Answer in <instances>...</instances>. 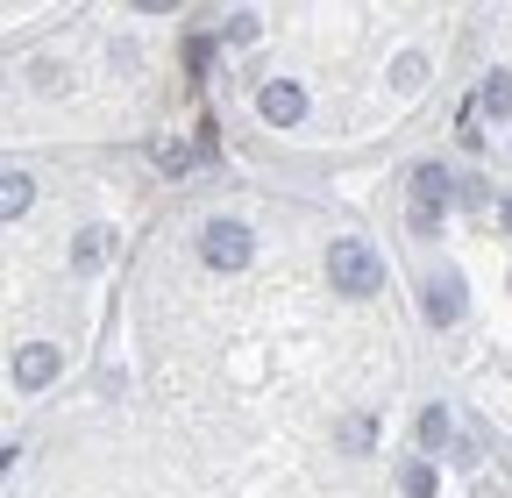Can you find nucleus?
<instances>
[{
    "instance_id": "1",
    "label": "nucleus",
    "mask_w": 512,
    "mask_h": 498,
    "mask_svg": "<svg viewBox=\"0 0 512 498\" xmlns=\"http://www.w3.org/2000/svg\"><path fill=\"white\" fill-rule=\"evenodd\" d=\"M328 278H335L349 299H363V292H377V285H384V264H377V249H370V242L342 235V242L328 249Z\"/></svg>"
},
{
    "instance_id": "2",
    "label": "nucleus",
    "mask_w": 512,
    "mask_h": 498,
    "mask_svg": "<svg viewBox=\"0 0 512 498\" xmlns=\"http://www.w3.org/2000/svg\"><path fill=\"white\" fill-rule=\"evenodd\" d=\"M448 193H456V178H448L441 164H420V171H413V228H420V235H441Z\"/></svg>"
},
{
    "instance_id": "3",
    "label": "nucleus",
    "mask_w": 512,
    "mask_h": 498,
    "mask_svg": "<svg viewBox=\"0 0 512 498\" xmlns=\"http://www.w3.org/2000/svg\"><path fill=\"white\" fill-rule=\"evenodd\" d=\"M200 257H207L214 271H242V264H249V228H242V221H207Z\"/></svg>"
},
{
    "instance_id": "4",
    "label": "nucleus",
    "mask_w": 512,
    "mask_h": 498,
    "mask_svg": "<svg viewBox=\"0 0 512 498\" xmlns=\"http://www.w3.org/2000/svg\"><path fill=\"white\" fill-rule=\"evenodd\" d=\"M50 378H57V349H50V342H22V349H15V385H22V392H43Z\"/></svg>"
},
{
    "instance_id": "5",
    "label": "nucleus",
    "mask_w": 512,
    "mask_h": 498,
    "mask_svg": "<svg viewBox=\"0 0 512 498\" xmlns=\"http://www.w3.org/2000/svg\"><path fill=\"white\" fill-rule=\"evenodd\" d=\"M463 299H470V292H463V278H456V271H434V278H427V321H434V328H448V321L463 314Z\"/></svg>"
},
{
    "instance_id": "6",
    "label": "nucleus",
    "mask_w": 512,
    "mask_h": 498,
    "mask_svg": "<svg viewBox=\"0 0 512 498\" xmlns=\"http://www.w3.org/2000/svg\"><path fill=\"white\" fill-rule=\"evenodd\" d=\"M299 114H306V93H299V86H285V79L264 86V121H271V129H292Z\"/></svg>"
},
{
    "instance_id": "7",
    "label": "nucleus",
    "mask_w": 512,
    "mask_h": 498,
    "mask_svg": "<svg viewBox=\"0 0 512 498\" xmlns=\"http://www.w3.org/2000/svg\"><path fill=\"white\" fill-rule=\"evenodd\" d=\"M477 114H491V121H512V72H491V79L477 86Z\"/></svg>"
},
{
    "instance_id": "8",
    "label": "nucleus",
    "mask_w": 512,
    "mask_h": 498,
    "mask_svg": "<svg viewBox=\"0 0 512 498\" xmlns=\"http://www.w3.org/2000/svg\"><path fill=\"white\" fill-rule=\"evenodd\" d=\"M420 442H427L434 456H456V449H448V413H441V406H427V413H420Z\"/></svg>"
},
{
    "instance_id": "9",
    "label": "nucleus",
    "mask_w": 512,
    "mask_h": 498,
    "mask_svg": "<svg viewBox=\"0 0 512 498\" xmlns=\"http://www.w3.org/2000/svg\"><path fill=\"white\" fill-rule=\"evenodd\" d=\"M22 207H29V178H22V171H8V185H0V214L15 221Z\"/></svg>"
},
{
    "instance_id": "10",
    "label": "nucleus",
    "mask_w": 512,
    "mask_h": 498,
    "mask_svg": "<svg viewBox=\"0 0 512 498\" xmlns=\"http://www.w3.org/2000/svg\"><path fill=\"white\" fill-rule=\"evenodd\" d=\"M399 484H406V498H434V470H427V463H406Z\"/></svg>"
},
{
    "instance_id": "11",
    "label": "nucleus",
    "mask_w": 512,
    "mask_h": 498,
    "mask_svg": "<svg viewBox=\"0 0 512 498\" xmlns=\"http://www.w3.org/2000/svg\"><path fill=\"white\" fill-rule=\"evenodd\" d=\"M392 79H399V93H413V86L427 79V57H399V72H392Z\"/></svg>"
},
{
    "instance_id": "12",
    "label": "nucleus",
    "mask_w": 512,
    "mask_h": 498,
    "mask_svg": "<svg viewBox=\"0 0 512 498\" xmlns=\"http://www.w3.org/2000/svg\"><path fill=\"white\" fill-rule=\"evenodd\" d=\"M100 249H107V235H100V228H86V235H79V264H100Z\"/></svg>"
},
{
    "instance_id": "13",
    "label": "nucleus",
    "mask_w": 512,
    "mask_h": 498,
    "mask_svg": "<svg viewBox=\"0 0 512 498\" xmlns=\"http://www.w3.org/2000/svg\"><path fill=\"white\" fill-rule=\"evenodd\" d=\"M456 200L463 207H484V178H456Z\"/></svg>"
}]
</instances>
